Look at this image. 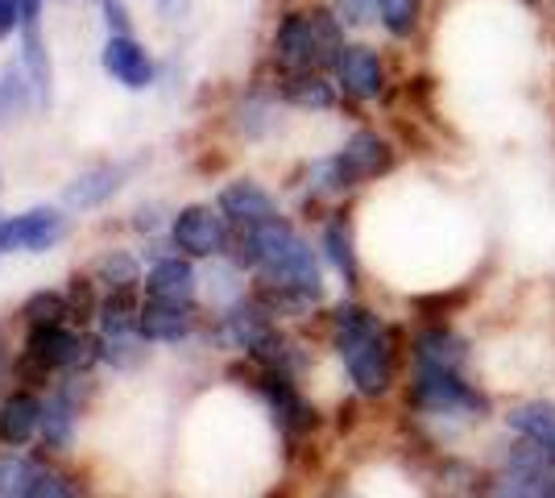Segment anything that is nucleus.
<instances>
[{"mask_svg":"<svg viewBox=\"0 0 555 498\" xmlns=\"http://www.w3.org/2000/svg\"><path fill=\"white\" fill-rule=\"evenodd\" d=\"M125 332H141V308L133 299V286H120L100 304V336H125Z\"/></svg>","mask_w":555,"mask_h":498,"instance_id":"nucleus-24","label":"nucleus"},{"mask_svg":"<svg viewBox=\"0 0 555 498\" xmlns=\"http://www.w3.org/2000/svg\"><path fill=\"white\" fill-rule=\"evenodd\" d=\"M29 95L34 92V79L25 67H4L0 72V120H17L29 108Z\"/></svg>","mask_w":555,"mask_h":498,"instance_id":"nucleus-26","label":"nucleus"},{"mask_svg":"<svg viewBox=\"0 0 555 498\" xmlns=\"http://www.w3.org/2000/svg\"><path fill=\"white\" fill-rule=\"evenodd\" d=\"M79 495V486H70L67 477L54 470L25 461V457H0V498H70Z\"/></svg>","mask_w":555,"mask_h":498,"instance_id":"nucleus-12","label":"nucleus"},{"mask_svg":"<svg viewBox=\"0 0 555 498\" xmlns=\"http://www.w3.org/2000/svg\"><path fill=\"white\" fill-rule=\"evenodd\" d=\"M332 349L345 361V374L361 399H386L398 379V345L386 320L373 308L345 299L332 311Z\"/></svg>","mask_w":555,"mask_h":498,"instance_id":"nucleus-1","label":"nucleus"},{"mask_svg":"<svg viewBox=\"0 0 555 498\" xmlns=\"http://www.w3.org/2000/svg\"><path fill=\"white\" fill-rule=\"evenodd\" d=\"M22 316L29 324H63L70 316V299L63 291H34V295L25 299Z\"/></svg>","mask_w":555,"mask_h":498,"instance_id":"nucleus-27","label":"nucleus"},{"mask_svg":"<svg viewBox=\"0 0 555 498\" xmlns=\"http://www.w3.org/2000/svg\"><path fill=\"white\" fill-rule=\"evenodd\" d=\"M138 163H100L92 170H83L79 179H70V188L63 191V204L70 213H92L100 204H108L116 191L133 179Z\"/></svg>","mask_w":555,"mask_h":498,"instance_id":"nucleus-13","label":"nucleus"},{"mask_svg":"<svg viewBox=\"0 0 555 498\" xmlns=\"http://www.w3.org/2000/svg\"><path fill=\"white\" fill-rule=\"evenodd\" d=\"M100 9H104V22L113 34H129V9H125V0H100Z\"/></svg>","mask_w":555,"mask_h":498,"instance_id":"nucleus-32","label":"nucleus"},{"mask_svg":"<svg viewBox=\"0 0 555 498\" xmlns=\"http://www.w3.org/2000/svg\"><path fill=\"white\" fill-rule=\"evenodd\" d=\"M345 29L332 4L295 9L274 29V63L282 72H327L345 50Z\"/></svg>","mask_w":555,"mask_h":498,"instance_id":"nucleus-3","label":"nucleus"},{"mask_svg":"<svg viewBox=\"0 0 555 498\" xmlns=\"http://www.w3.org/2000/svg\"><path fill=\"white\" fill-rule=\"evenodd\" d=\"M320 254L332 261V270L345 279L348 291L361 286V266H357V250H352V229L345 220H327L324 238H320Z\"/></svg>","mask_w":555,"mask_h":498,"instance_id":"nucleus-21","label":"nucleus"},{"mask_svg":"<svg viewBox=\"0 0 555 498\" xmlns=\"http://www.w3.org/2000/svg\"><path fill=\"white\" fill-rule=\"evenodd\" d=\"M42 399H34V395H9L4 404H0V440L4 445H13V449H22L25 440H34L38 432H42Z\"/></svg>","mask_w":555,"mask_h":498,"instance_id":"nucleus-20","label":"nucleus"},{"mask_svg":"<svg viewBox=\"0 0 555 498\" xmlns=\"http://www.w3.org/2000/svg\"><path fill=\"white\" fill-rule=\"evenodd\" d=\"M220 213L229 216V225L249 229V225H261V220L278 216V200L254 179H232L229 188L220 191Z\"/></svg>","mask_w":555,"mask_h":498,"instance_id":"nucleus-16","label":"nucleus"},{"mask_svg":"<svg viewBox=\"0 0 555 498\" xmlns=\"http://www.w3.org/2000/svg\"><path fill=\"white\" fill-rule=\"evenodd\" d=\"M67 299H70V311H79V316H92L95 308V299H92V286H88V279H70V291H67Z\"/></svg>","mask_w":555,"mask_h":498,"instance_id":"nucleus-31","label":"nucleus"},{"mask_svg":"<svg viewBox=\"0 0 555 498\" xmlns=\"http://www.w3.org/2000/svg\"><path fill=\"white\" fill-rule=\"evenodd\" d=\"M377 22L390 38L406 42L423 25V0H377Z\"/></svg>","mask_w":555,"mask_h":498,"instance_id":"nucleus-25","label":"nucleus"},{"mask_svg":"<svg viewBox=\"0 0 555 498\" xmlns=\"http://www.w3.org/2000/svg\"><path fill=\"white\" fill-rule=\"evenodd\" d=\"M406 404L418 420H431L452 432L489 424L493 399L486 386L468 379L464 370H443V366H415L411 361V382H406Z\"/></svg>","mask_w":555,"mask_h":498,"instance_id":"nucleus-2","label":"nucleus"},{"mask_svg":"<svg viewBox=\"0 0 555 498\" xmlns=\"http://www.w3.org/2000/svg\"><path fill=\"white\" fill-rule=\"evenodd\" d=\"M95 357L100 349L83 332L67 324H29V341H25V357L17 361V370L25 379H47L50 370H83Z\"/></svg>","mask_w":555,"mask_h":498,"instance_id":"nucleus-6","label":"nucleus"},{"mask_svg":"<svg viewBox=\"0 0 555 498\" xmlns=\"http://www.w3.org/2000/svg\"><path fill=\"white\" fill-rule=\"evenodd\" d=\"M100 59H104V72L113 75L120 88H129V92H141V88L154 84V59L129 34H108Z\"/></svg>","mask_w":555,"mask_h":498,"instance_id":"nucleus-15","label":"nucleus"},{"mask_svg":"<svg viewBox=\"0 0 555 498\" xmlns=\"http://www.w3.org/2000/svg\"><path fill=\"white\" fill-rule=\"evenodd\" d=\"M0 361H4V336H0Z\"/></svg>","mask_w":555,"mask_h":498,"instance_id":"nucleus-34","label":"nucleus"},{"mask_svg":"<svg viewBox=\"0 0 555 498\" xmlns=\"http://www.w3.org/2000/svg\"><path fill=\"white\" fill-rule=\"evenodd\" d=\"M336 88H340V84H332L324 72H286L282 84H278V95H282L286 104L302 108V113H332L336 100H340Z\"/></svg>","mask_w":555,"mask_h":498,"instance_id":"nucleus-19","label":"nucleus"},{"mask_svg":"<svg viewBox=\"0 0 555 498\" xmlns=\"http://www.w3.org/2000/svg\"><path fill=\"white\" fill-rule=\"evenodd\" d=\"M411 361L415 366H443V370H473V345L461 329H452L448 320H427L411 336Z\"/></svg>","mask_w":555,"mask_h":498,"instance_id":"nucleus-11","label":"nucleus"},{"mask_svg":"<svg viewBox=\"0 0 555 498\" xmlns=\"http://www.w3.org/2000/svg\"><path fill=\"white\" fill-rule=\"evenodd\" d=\"M390 166L393 145L373 129H357L336 154H327L311 166V195H345L370 179L390 175Z\"/></svg>","mask_w":555,"mask_h":498,"instance_id":"nucleus-5","label":"nucleus"},{"mask_svg":"<svg viewBox=\"0 0 555 498\" xmlns=\"http://www.w3.org/2000/svg\"><path fill=\"white\" fill-rule=\"evenodd\" d=\"M75 399H70L67 391H59L47 407H42V445L54 452L70 449V440H75Z\"/></svg>","mask_w":555,"mask_h":498,"instance_id":"nucleus-23","label":"nucleus"},{"mask_svg":"<svg viewBox=\"0 0 555 498\" xmlns=\"http://www.w3.org/2000/svg\"><path fill=\"white\" fill-rule=\"evenodd\" d=\"M95 279L108 286V291H120V286H138L141 270L138 261L129 258V254H104V258H95Z\"/></svg>","mask_w":555,"mask_h":498,"instance_id":"nucleus-28","label":"nucleus"},{"mask_svg":"<svg viewBox=\"0 0 555 498\" xmlns=\"http://www.w3.org/2000/svg\"><path fill=\"white\" fill-rule=\"evenodd\" d=\"M481 490L506 498H555V452L543 449L539 440L506 432Z\"/></svg>","mask_w":555,"mask_h":498,"instance_id":"nucleus-4","label":"nucleus"},{"mask_svg":"<svg viewBox=\"0 0 555 498\" xmlns=\"http://www.w3.org/2000/svg\"><path fill=\"white\" fill-rule=\"evenodd\" d=\"M67 238V216L59 208H29V213L0 220V254L22 250V254H47Z\"/></svg>","mask_w":555,"mask_h":498,"instance_id":"nucleus-10","label":"nucleus"},{"mask_svg":"<svg viewBox=\"0 0 555 498\" xmlns=\"http://www.w3.org/2000/svg\"><path fill=\"white\" fill-rule=\"evenodd\" d=\"M336 84H340V92L348 100H357V104H373V100H382L386 95V63H382V54L365 42H345L340 50V59H336Z\"/></svg>","mask_w":555,"mask_h":498,"instance_id":"nucleus-8","label":"nucleus"},{"mask_svg":"<svg viewBox=\"0 0 555 498\" xmlns=\"http://www.w3.org/2000/svg\"><path fill=\"white\" fill-rule=\"evenodd\" d=\"M145 299L154 304H175V308H191L195 299V270L183 258L154 261V270L145 274Z\"/></svg>","mask_w":555,"mask_h":498,"instance_id":"nucleus-18","label":"nucleus"},{"mask_svg":"<svg viewBox=\"0 0 555 498\" xmlns=\"http://www.w3.org/2000/svg\"><path fill=\"white\" fill-rule=\"evenodd\" d=\"M170 238L191 258H220V254H229V216L211 213L204 204H191L175 216Z\"/></svg>","mask_w":555,"mask_h":498,"instance_id":"nucleus-9","label":"nucleus"},{"mask_svg":"<svg viewBox=\"0 0 555 498\" xmlns=\"http://www.w3.org/2000/svg\"><path fill=\"white\" fill-rule=\"evenodd\" d=\"M332 9H336V17L348 29H361V25H370L377 17V0H332Z\"/></svg>","mask_w":555,"mask_h":498,"instance_id":"nucleus-29","label":"nucleus"},{"mask_svg":"<svg viewBox=\"0 0 555 498\" xmlns=\"http://www.w3.org/2000/svg\"><path fill=\"white\" fill-rule=\"evenodd\" d=\"M22 25V0H0V38H9Z\"/></svg>","mask_w":555,"mask_h":498,"instance_id":"nucleus-33","label":"nucleus"},{"mask_svg":"<svg viewBox=\"0 0 555 498\" xmlns=\"http://www.w3.org/2000/svg\"><path fill=\"white\" fill-rule=\"evenodd\" d=\"M42 0H22V67L34 79V92H38V104H50V84H54V72H50V50L47 38H42Z\"/></svg>","mask_w":555,"mask_h":498,"instance_id":"nucleus-14","label":"nucleus"},{"mask_svg":"<svg viewBox=\"0 0 555 498\" xmlns=\"http://www.w3.org/2000/svg\"><path fill=\"white\" fill-rule=\"evenodd\" d=\"M254 386H257V395L270 404L278 427H282L291 440H295V436H307L311 427L320 424V411L302 399L295 374H282V370H261V366H257Z\"/></svg>","mask_w":555,"mask_h":498,"instance_id":"nucleus-7","label":"nucleus"},{"mask_svg":"<svg viewBox=\"0 0 555 498\" xmlns=\"http://www.w3.org/2000/svg\"><path fill=\"white\" fill-rule=\"evenodd\" d=\"M502 427L514 432V436H527V440H539L543 449L555 452V399H518V404L506 407L502 416Z\"/></svg>","mask_w":555,"mask_h":498,"instance_id":"nucleus-17","label":"nucleus"},{"mask_svg":"<svg viewBox=\"0 0 555 498\" xmlns=\"http://www.w3.org/2000/svg\"><path fill=\"white\" fill-rule=\"evenodd\" d=\"M191 308H175V304H145L141 308V336L145 341H183L191 332Z\"/></svg>","mask_w":555,"mask_h":498,"instance_id":"nucleus-22","label":"nucleus"},{"mask_svg":"<svg viewBox=\"0 0 555 498\" xmlns=\"http://www.w3.org/2000/svg\"><path fill=\"white\" fill-rule=\"evenodd\" d=\"M241 129L249 133V138H261L266 129H270V104L266 100H245V108H241Z\"/></svg>","mask_w":555,"mask_h":498,"instance_id":"nucleus-30","label":"nucleus"}]
</instances>
